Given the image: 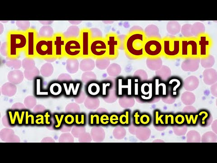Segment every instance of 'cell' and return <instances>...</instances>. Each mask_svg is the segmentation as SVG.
Wrapping results in <instances>:
<instances>
[{
    "label": "cell",
    "instance_id": "d6986e66",
    "mask_svg": "<svg viewBox=\"0 0 217 163\" xmlns=\"http://www.w3.org/2000/svg\"><path fill=\"white\" fill-rule=\"evenodd\" d=\"M185 118L182 115H178L176 117V122L178 124H181L184 122Z\"/></svg>",
    "mask_w": 217,
    "mask_h": 163
},
{
    "label": "cell",
    "instance_id": "44dd1931",
    "mask_svg": "<svg viewBox=\"0 0 217 163\" xmlns=\"http://www.w3.org/2000/svg\"><path fill=\"white\" fill-rule=\"evenodd\" d=\"M55 117L56 118V119H57V122H58V124L57 125L55 126V127L58 128L59 127H60V126H61V123H62V121H63V118L64 117V115H63L61 116L60 120L59 119V116H58L57 115H55Z\"/></svg>",
    "mask_w": 217,
    "mask_h": 163
},
{
    "label": "cell",
    "instance_id": "7a4b0ae2",
    "mask_svg": "<svg viewBox=\"0 0 217 163\" xmlns=\"http://www.w3.org/2000/svg\"><path fill=\"white\" fill-rule=\"evenodd\" d=\"M27 45V32L11 31L7 34V56L11 59L17 58L22 51L26 50Z\"/></svg>",
    "mask_w": 217,
    "mask_h": 163
},
{
    "label": "cell",
    "instance_id": "6da1fadb",
    "mask_svg": "<svg viewBox=\"0 0 217 163\" xmlns=\"http://www.w3.org/2000/svg\"><path fill=\"white\" fill-rule=\"evenodd\" d=\"M146 38L145 33L141 30L129 32L125 37L123 44L127 55L133 59L144 58L143 45Z\"/></svg>",
    "mask_w": 217,
    "mask_h": 163
},
{
    "label": "cell",
    "instance_id": "7c38bea8",
    "mask_svg": "<svg viewBox=\"0 0 217 163\" xmlns=\"http://www.w3.org/2000/svg\"><path fill=\"white\" fill-rule=\"evenodd\" d=\"M81 46H82V54L81 57L84 58L90 57V45L92 39V34L90 29L84 28L80 32V37Z\"/></svg>",
    "mask_w": 217,
    "mask_h": 163
},
{
    "label": "cell",
    "instance_id": "5b68a950",
    "mask_svg": "<svg viewBox=\"0 0 217 163\" xmlns=\"http://www.w3.org/2000/svg\"><path fill=\"white\" fill-rule=\"evenodd\" d=\"M145 57L149 59H157L162 56V39L157 37L146 38L143 45Z\"/></svg>",
    "mask_w": 217,
    "mask_h": 163
},
{
    "label": "cell",
    "instance_id": "5bb4252c",
    "mask_svg": "<svg viewBox=\"0 0 217 163\" xmlns=\"http://www.w3.org/2000/svg\"><path fill=\"white\" fill-rule=\"evenodd\" d=\"M50 90L51 94L54 96H58L62 92V86L59 83H54L50 86Z\"/></svg>",
    "mask_w": 217,
    "mask_h": 163
},
{
    "label": "cell",
    "instance_id": "277c9868",
    "mask_svg": "<svg viewBox=\"0 0 217 163\" xmlns=\"http://www.w3.org/2000/svg\"><path fill=\"white\" fill-rule=\"evenodd\" d=\"M35 51L36 57L41 59L55 58L53 37L38 38Z\"/></svg>",
    "mask_w": 217,
    "mask_h": 163
},
{
    "label": "cell",
    "instance_id": "52a82bcc",
    "mask_svg": "<svg viewBox=\"0 0 217 163\" xmlns=\"http://www.w3.org/2000/svg\"><path fill=\"white\" fill-rule=\"evenodd\" d=\"M90 57L95 59L107 57L108 48L105 38L101 37L92 38L90 45Z\"/></svg>",
    "mask_w": 217,
    "mask_h": 163
},
{
    "label": "cell",
    "instance_id": "e0dca14e",
    "mask_svg": "<svg viewBox=\"0 0 217 163\" xmlns=\"http://www.w3.org/2000/svg\"><path fill=\"white\" fill-rule=\"evenodd\" d=\"M140 121L143 124H147L150 121V118L147 115H143L140 118Z\"/></svg>",
    "mask_w": 217,
    "mask_h": 163
},
{
    "label": "cell",
    "instance_id": "ffe728a7",
    "mask_svg": "<svg viewBox=\"0 0 217 163\" xmlns=\"http://www.w3.org/2000/svg\"><path fill=\"white\" fill-rule=\"evenodd\" d=\"M109 118L108 116L106 115H103L100 117V121L103 124H107L104 121L109 122Z\"/></svg>",
    "mask_w": 217,
    "mask_h": 163
},
{
    "label": "cell",
    "instance_id": "ac0fdd59",
    "mask_svg": "<svg viewBox=\"0 0 217 163\" xmlns=\"http://www.w3.org/2000/svg\"><path fill=\"white\" fill-rule=\"evenodd\" d=\"M65 122L68 124H72L74 122V118L73 117V116L71 115H68L65 117Z\"/></svg>",
    "mask_w": 217,
    "mask_h": 163
},
{
    "label": "cell",
    "instance_id": "7402d4cb",
    "mask_svg": "<svg viewBox=\"0 0 217 163\" xmlns=\"http://www.w3.org/2000/svg\"><path fill=\"white\" fill-rule=\"evenodd\" d=\"M118 118L117 116L115 115H113L110 116L109 120H110V122H111V123H112V124H115V123H114V121H116H116H118Z\"/></svg>",
    "mask_w": 217,
    "mask_h": 163
},
{
    "label": "cell",
    "instance_id": "484cf974",
    "mask_svg": "<svg viewBox=\"0 0 217 163\" xmlns=\"http://www.w3.org/2000/svg\"><path fill=\"white\" fill-rule=\"evenodd\" d=\"M95 117H96V124H99V116L97 115H94Z\"/></svg>",
    "mask_w": 217,
    "mask_h": 163
},
{
    "label": "cell",
    "instance_id": "30bf717a",
    "mask_svg": "<svg viewBox=\"0 0 217 163\" xmlns=\"http://www.w3.org/2000/svg\"><path fill=\"white\" fill-rule=\"evenodd\" d=\"M105 39L108 48L107 57L115 59L118 55V50L121 44L120 39L114 33H109Z\"/></svg>",
    "mask_w": 217,
    "mask_h": 163
},
{
    "label": "cell",
    "instance_id": "2e32d148",
    "mask_svg": "<svg viewBox=\"0 0 217 163\" xmlns=\"http://www.w3.org/2000/svg\"><path fill=\"white\" fill-rule=\"evenodd\" d=\"M119 121L122 124H128V111H126V115H122L119 118Z\"/></svg>",
    "mask_w": 217,
    "mask_h": 163
},
{
    "label": "cell",
    "instance_id": "83f0119b",
    "mask_svg": "<svg viewBox=\"0 0 217 163\" xmlns=\"http://www.w3.org/2000/svg\"><path fill=\"white\" fill-rule=\"evenodd\" d=\"M93 117H94V116L92 115H91V119H90V123L91 124H93Z\"/></svg>",
    "mask_w": 217,
    "mask_h": 163
},
{
    "label": "cell",
    "instance_id": "4fadbf2b",
    "mask_svg": "<svg viewBox=\"0 0 217 163\" xmlns=\"http://www.w3.org/2000/svg\"><path fill=\"white\" fill-rule=\"evenodd\" d=\"M55 58H61L64 56V46L66 38L63 34L58 33L53 36Z\"/></svg>",
    "mask_w": 217,
    "mask_h": 163
},
{
    "label": "cell",
    "instance_id": "603a6c76",
    "mask_svg": "<svg viewBox=\"0 0 217 163\" xmlns=\"http://www.w3.org/2000/svg\"><path fill=\"white\" fill-rule=\"evenodd\" d=\"M156 113V123L157 124H158L159 121H160L161 123L163 124V122H162V121L161 120V117H162V116H163V115L161 116H160L159 118H158V111H157Z\"/></svg>",
    "mask_w": 217,
    "mask_h": 163
},
{
    "label": "cell",
    "instance_id": "4316f807",
    "mask_svg": "<svg viewBox=\"0 0 217 163\" xmlns=\"http://www.w3.org/2000/svg\"><path fill=\"white\" fill-rule=\"evenodd\" d=\"M45 117H46V124H50V122H49V121H48V117H50V116L49 115H48V116H47V115H45Z\"/></svg>",
    "mask_w": 217,
    "mask_h": 163
},
{
    "label": "cell",
    "instance_id": "9a60e30c",
    "mask_svg": "<svg viewBox=\"0 0 217 163\" xmlns=\"http://www.w3.org/2000/svg\"><path fill=\"white\" fill-rule=\"evenodd\" d=\"M88 91L90 95L95 96L97 95L100 91V87L97 83H92L89 85Z\"/></svg>",
    "mask_w": 217,
    "mask_h": 163
},
{
    "label": "cell",
    "instance_id": "8992f818",
    "mask_svg": "<svg viewBox=\"0 0 217 163\" xmlns=\"http://www.w3.org/2000/svg\"><path fill=\"white\" fill-rule=\"evenodd\" d=\"M181 58H199L198 46L196 38H181Z\"/></svg>",
    "mask_w": 217,
    "mask_h": 163
},
{
    "label": "cell",
    "instance_id": "8fae6325",
    "mask_svg": "<svg viewBox=\"0 0 217 163\" xmlns=\"http://www.w3.org/2000/svg\"><path fill=\"white\" fill-rule=\"evenodd\" d=\"M27 35V48L25 50V54L28 58H33L36 57V45L38 36L36 30L29 29L26 31Z\"/></svg>",
    "mask_w": 217,
    "mask_h": 163
},
{
    "label": "cell",
    "instance_id": "f1b7e54d",
    "mask_svg": "<svg viewBox=\"0 0 217 163\" xmlns=\"http://www.w3.org/2000/svg\"><path fill=\"white\" fill-rule=\"evenodd\" d=\"M26 113H27V116H28V111H27V112H26ZM29 116H28V117H29ZM28 118H27V122H26V124H28Z\"/></svg>",
    "mask_w": 217,
    "mask_h": 163
},
{
    "label": "cell",
    "instance_id": "d4e9b609",
    "mask_svg": "<svg viewBox=\"0 0 217 163\" xmlns=\"http://www.w3.org/2000/svg\"><path fill=\"white\" fill-rule=\"evenodd\" d=\"M78 115H77L76 116V123L77 124H84V121H79V118H78Z\"/></svg>",
    "mask_w": 217,
    "mask_h": 163
},
{
    "label": "cell",
    "instance_id": "3957f363",
    "mask_svg": "<svg viewBox=\"0 0 217 163\" xmlns=\"http://www.w3.org/2000/svg\"><path fill=\"white\" fill-rule=\"evenodd\" d=\"M162 56L169 59H175L180 57L181 38L166 37L162 39Z\"/></svg>",
    "mask_w": 217,
    "mask_h": 163
},
{
    "label": "cell",
    "instance_id": "9c48e42d",
    "mask_svg": "<svg viewBox=\"0 0 217 163\" xmlns=\"http://www.w3.org/2000/svg\"><path fill=\"white\" fill-rule=\"evenodd\" d=\"M198 46L199 57L203 59L207 58L212 46V41L207 33L199 34L196 38Z\"/></svg>",
    "mask_w": 217,
    "mask_h": 163
},
{
    "label": "cell",
    "instance_id": "cb8c5ba5",
    "mask_svg": "<svg viewBox=\"0 0 217 163\" xmlns=\"http://www.w3.org/2000/svg\"><path fill=\"white\" fill-rule=\"evenodd\" d=\"M134 117H135V123L136 124H139L140 122H138V117H139V115H138V112H137L135 114L134 116Z\"/></svg>",
    "mask_w": 217,
    "mask_h": 163
},
{
    "label": "cell",
    "instance_id": "ba28073f",
    "mask_svg": "<svg viewBox=\"0 0 217 163\" xmlns=\"http://www.w3.org/2000/svg\"><path fill=\"white\" fill-rule=\"evenodd\" d=\"M64 53V56L70 59L81 57L82 46L80 38L76 37L66 38Z\"/></svg>",
    "mask_w": 217,
    "mask_h": 163
}]
</instances>
